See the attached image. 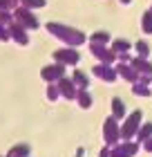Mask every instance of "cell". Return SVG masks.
I'll list each match as a JSON object with an SVG mask.
<instances>
[{
	"mask_svg": "<svg viewBox=\"0 0 152 157\" xmlns=\"http://www.w3.org/2000/svg\"><path fill=\"white\" fill-rule=\"evenodd\" d=\"M56 85H58V90H61V97L69 99V101H74V99H76V92H78V88L74 85V81H72V78H65V76H61L58 81H56Z\"/></svg>",
	"mask_w": 152,
	"mask_h": 157,
	"instance_id": "cell-10",
	"label": "cell"
},
{
	"mask_svg": "<svg viewBox=\"0 0 152 157\" xmlns=\"http://www.w3.org/2000/svg\"><path fill=\"white\" fill-rule=\"evenodd\" d=\"M13 7H18V2H16V0H0V11H11L13 9Z\"/></svg>",
	"mask_w": 152,
	"mask_h": 157,
	"instance_id": "cell-26",
	"label": "cell"
},
{
	"mask_svg": "<svg viewBox=\"0 0 152 157\" xmlns=\"http://www.w3.org/2000/svg\"><path fill=\"white\" fill-rule=\"evenodd\" d=\"M11 36H9V29H7V25H0V40H9Z\"/></svg>",
	"mask_w": 152,
	"mask_h": 157,
	"instance_id": "cell-28",
	"label": "cell"
},
{
	"mask_svg": "<svg viewBox=\"0 0 152 157\" xmlns=\"http://www.w3.org/2000/svg\"><path fill=\"white\" fill-rule=\"evenodd\" d=\"M27 155H29V146L27 144H16L7 153V157H27Z\"/></svg>",
	"mask_w": 152,
	"mask_h": 157,
	"instance_id": "cell-19",
	"label": "cell"
},
{
	"mask_svg": "<svg viewBox=\"0 0 152 157\" xmlns=\"http://www.w3.org/2000/svg\"><path fill=\"white\" fill-rule=\"evenodd\" d=\"M103 139H105V146L119 144V139H121V126H119V121L114 117H107L105 119V124H103Z\"/></svg>",
	"mask_w": 152,
	"mask_h": 157,
	"instance_id": "cell-4",
	"label": "cell"
},
{
	"mask_svg": "<svg viewBox=\"0 0 152 157\" xmlns=\"http://www.w3.org/2000/svg\"><path fill=\"white\" fill-rule=\"evenodd\" d=\"M141 124H143V112L141 110L130 112V115L125 117V121H123V126H121V139L130 141L132 137H136V130H139Z\"/></svg>",
	"mask_w": 152,
	"mask_h": 157,
	"instance_id": "cell-2",
	"label": "cell"
},
{
	"mask_svg": "<svg viewBox=\"0 0 152 157\" xmlns=\"http://www.w3.org/2000/svg\"><path fill=\"white\" fill-rule=\"evenodd\" d=\"M98 157H110V146H105V148H103V151H101V153H98Z\"/></svg>",
	"mask_w": 152,
	"mask_h": 157,
	"instance_id": "cell-30",
	"label": "cell"
},
{
	"mask_svg": "<svg viewBox=\"0 0 152 157\" xmlns=\"http://www.w3.org/2000/svg\"><path fill=\"white\" fill-rule=\"evenodd\" d=\"M136 72H139L141 76H152V63L146 61V59H141V56H136V59H132V63H130Z\"/></svg>",
	"mask_w": 152,
	"mask_h": 157,
	"instance_id": "cell-13",
	"label": "cell"
},
{
	"mask_svg": "<svg viewBox=\"0 0 152 157\" xmlns=\"http://www.w3.org/2000/svg\"><path fill=\"white\" fill-rule=\"evenodd\" d=\"M90 52L96 61H101L103 65H112L117 61V54L112 52V47L103 45V43H90Z\"/></svg>",
	"mask_w": 152,
	"mask_h": 157,
	"instance_id": "cell-5",
	"label": "cell"
},
{
	"mask_svg": "<svg viewBox=\"0 0 152 157\" xmlns=\"http://www.w3.org/2000/svg\"><path fill=\"white\" fill-rule=\"evenodd\" d=\"M150 11H152V9H150Z\"/></svg>",
	"mask_w": 152,
	"mask_h": 157,
	"instance_id": "cell-32",
	"label": "cell"
},
{
	"mask_svg": "<svg viewBox=\"0 0 152 157\" xmlns=\"http://www.w3.org/2000/svg\"><path fill=\"white\" fill-rule=\"evenodd\" d=\"M58 97H61L58 85H56V83H49V85H47V99H49V101H56Z\"/></svg>",
	"mask_w": 152,
	"mask_h": 157,
	"instance_id": "cell-25",
	"label": "cell"
},
{
	"mask_svg": "<svg viewBox=\"0 0 152 157\" xmlns=\"http://www.w3.org/2000/svg\"><path fill=\"white\" fill-rule=\"evenodd\" d=\"M13 20H18L25 29H38V27H40L36 13H34L32 9H27V7H20V5L13 9Z\"/></svg>",
	"mask_w": 152,
	"mask_h": 157,
	"instance_id": "cell-3",
	"label": "cell"
},
{
	"mask_svg": "<svg viewBox=\"0 0 152 157\" xmlns=\"http://www.w3.org/2000/svg\"><path fill=\"white\" fill-rule=\"evenodd\" d=\"M119 2H121V5H130L132 0H119Z\"/></svg>",
	"mask_w": 152,
	"mask_h": 157,
	"instance_id": "cell-31",
	"label": "cell"
},
{
	"mask_svg": "<svg viewBox=\"0 0 152 157\" xmlns=\"http://www.w3.org/2000/svg\"><path fill=\"white\" fill-rule=\"evenodd\" d=\"M132 92L139 97H150V85L143 81H136V83H132Z\"/></svg>",
	"mask_w": 152,
	"mask_h": 157,
	"instance_id": "cell-20",
	"label": "cell"
},
{
	"mask_svg": "<svg viewBox=\"0 0 152 157\" xmlns=\"http://www.w3.org/2000/svg\"><path fill=\"white\" fill-rule=\"evenodd\" d=\"M61 76H65V65L63 63H52V65H45L40 70V78H45L47 83H56Z\"/></svg>",
	"mask_w": 152,
	"mask_h": 157,
	"instance_id": "cell-7",
	"label": "cell"
},
{
	"mask_svg": "<svg viewBox=\"0 0 152 157\" xmlns=\"http://www.w3.org/2000/svg\"><path fill=\"white\" fill-rule=\"evenodd\" d=\"M141 29L143 34H152V11H146L141 16Z\"/></svg>",
	"mask_w": 152,
	"mask_h": 157,
	"instance_id": "cell-22",
	"label": "cell"
},
{
	"mask_svg": "<svg viewBox=\"0 0 152 157\" xmlns=\"http://www.w3.org/2000/svg\"><path fill=\"white\" fill-rule=\"evenodd\" d=\"M72 81H74V85L78 90H87L90 88V78L85 72H81V70H74V74H72Z\"/></svg>",
	"mask_w": 152,
	"mask_h": 157,
	"instance_id": "cell-15",
	"label": "cell"
},
{
	"mask_svg": "<svg viewBox=\"0 0 152 157\" xmlns=\"http://www.w3.org/2000/svg\"><path fill=\"white\" fill-rule=\"evenodd\" d=\"M152 137V121H146V124L139 126V130H136V139L139 141H148Z\"/></svg>",
	"mask_w": 152,
	"mask_h": 157,
	"instance_id": "cell-17",
	"label": "cell"
},
{
	"mask_svg": "<svg viewBox=\"0 0 152 157\" xmlns=\"http://www.w3.org/2000/svg\"><path fill=\"white\" fill-rule=\"evenodd\" d=\"M143 148H146L148 153H152V137H150L148 141H143Z\"/></svg>",
	"mask_w": 152,
	"mask_h": 157,
	"instance_id": "cell-29",
	"label": "cell"
},
{
	"mask_svg": "<svg viewBox=\"0 0 152 157\" xmlns=\"http://www.w3.org/2000/svg\"><path fill=\"white\" fill-rule=\"evenodd\" d=\"M90 43H103V45H107L110 43V34L107 32H94L90 36Z\"/></svg>",
	"mask_w": 152,
	"mask_h": 157,
	"instance_id": "cell-23",
	"label": "cell"
},
{
	"mask_svg": "<svg viewBox=\"0 0 152 157\" xmlns=\"http://www.w3.org/2000/svg\"><path fill=\"white\" fill-rule=\"evenodd\" d=\"M117 74H121V76L125 78V81H130V83H136V81H139V76H141L132 65H128V63H119Z\"/></svg>",
	"mask_w": 152,
	"mask_h": 157,
	"instance_id": "cell-12",
	"label": "cell"
},
{
	"mask_svg": "<svg viewBox=\"0 0 152 157\" xmlns=\"http://www.w3.org/2000/svg\"><path fill=\"white\" fill-rule=\"evenodd\" d=\"M11 20H13V13L11 11H0V25H9L11 23Z\"/></svg>",
	"mask_w": 152,
	"mask_h": 157,
	"instance_id": "cell-27",
	"label": "cell"
},
{
	"mask_svg": "<svg viewBox=\"0 0 152 157\" xmlns=\"http://www.w3.org/2000/svg\"><path fill=\"white\" fill-rule=\"evenodd\" d=\"M112 52L114 54H128L130 52V43L125 40V38H117V40H112Z\"/></svg>",
	"mask_w": 152,
	"mask_h": 157,
	"instance_id": "cell-18",
	"label": "cell"
},
{
	"mask_svg": "<svg viewBox=\"0 0 152 157\" xmlns=\"http://www.w3.org/2000/svg\"><path fill=\"white\" fill-rule=\"evenodd\" d=\"M112 117L117 119V121H121V119H125V117H128V112H125V103H123L119 97H114V99H112Z\"/></svg>",
	"mask_w": 152,
	"mask_h": 157,
	"instance_id": "cell-14",
	"label": "cell"
},
{
	"mask_svg": "<svg viewBox=\"0 0 152 157\" xmlns=\"http://www.w3.org/2000/svg\"><path fill=\"white\" fill-rule=\"evenodd\" d=\"M20 7H27V9H43L45 7V0H20Z\"/></svg>",
	"mask_w": 152,
	"mask_h": 157,
	"instance_id": "cell-24",
	"label": "cell"
},
{
	"mask_svg": "<svg viewBox=\"0 0 152 157\" xmlns=\"http://www.w3.org/2000/svg\"><path fill=\"white\" fill-rule=\"evenodd\" d=\"M139 153V144L136 141H123V144H114L110 157H134Z\"/></svg>",
	"mask_w": 152,
	"mask_h": 157,
	"instance_id": "cell-8",
	"label": "cell"
},
{
	"mask_svg": "<svg viewBox=\"0 0 152 157\" xmlns=\"http://www.w3.org/2000/svg\"><path fill=\"white\" fill-rule=\"evenodd\" d=\"M76 101H78V105H81L83 110H87V108H92L94 99H92V94H90L87 90H78L76 92Z\"/></svg>",
	"mask_w": 152,
	"mask_h": 157,
	"instance_id": "cell-16",
	"label": "cell"
},
{
	"mask_svg": "<svg viewBox=\"0 0 152 157\" xmlns=\"http://www.w3.org/2000/svg\"><path fill=\"white\" fill-rule=\"evenodd\" d=\"M54 59L63 63V65H76L81 61V54H78L76 47H63V49H56L54 52Z\"/></svg>",
	"mask_w": 152,
	"mask_h": 157,
	"instance_id": "cell-6",
	"label": "cell"
},
{
	"mask_svg": "<svg viewBox=\"0 0 152 157\" xmlns=\"http://www.w3.org/2000/svg\"><path fill=\"white\" fill-rule=\"evenodd\" d=\"M45 27H47V32L52 34V36H56L67 47H78V45H83V43L87 40V36H85L81 29H74V27L63 25V23H47Z\"/></svg>",
	"mask_w": 152,
	"mask_h": 157,
	"instance_id": "cell-1",
	"label": "cell"
},
{
	"mask_svg": "<svg viewBox=\"0 0 152 157\" xmlns=\"http://www.w3.org/2000/svg\"><path fill=\"white\" fill-rule=\"evenodd\" d=\"M134 49H136V56H141V59H148V56H150V45L146 40H136Z\"/></svg>",
	"mask_w": 152,
	"mask_h": 157,
	"instance_id": "cell-21",
	"label": "cell"
},
{
	"mask_svg": "<svg viewBox=\"0 0 152 157\" xmlns=\"http://www.w3.org/2000/svg\"><path fill=\"white\" fill-rule=\"evenodd\" d=\"M94 76H98L101 81H105V83H112V81H117V70H112V65H103V63H98V65H94Z\"/></svg>",
	"mask_w": 152,
	"mask_h": 157,
	"instance_id": "cell-11",
	"label": "cell"
},
{
	"mask_svg": "<svg viewBox=\"0 0 152 157\" xmlns=\"http://www.w3.org/2000/svg\"><path fill=\"white\" fill-rule=\"evenodd\" d=\"M7 29H9V36L13 38L18 43V45H27V43H29V36H27V29L23 25L18 23V20H11L9 25H7Z\"/></svg>",
	"mask_w": 152,
	"mask_h": 157,
	"instance_id": "cell-9",
	"label": "cell"
}]
</instances>
